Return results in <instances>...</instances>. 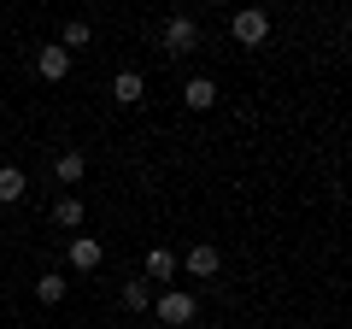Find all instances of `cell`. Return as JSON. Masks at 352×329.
Instances as JSON below:
<instances>
[{
    "mask_svg": "<svg viewBox=\"0 0 352 329\" xmlns=\"http://www.w3.org/2000/svg\"><path fill=\"white\" fill-rule=\"evenodd\" d=\"M153 312H159V323H170V329H188L200 306H194V294L170 288V294H159V300H153Z\"/></svg>",
    "mask_w": 352,
    "mask_h": 329,
    "instance_id": "obj_1",
    "label": "cell"
},
{
    "mask_svg": "<svg viewBox=\"0 0 352 329\" xmlns=\"http://www.w3.org/2000/svg\"><path fill=\"white\" fill-rule=\"evenodd\" d=\"M229 30H235V41H241V47H258V41L270 36V12L247 6V12H235V24H229Z\"/></svg>",
    "mask_w": 352,
    "mask_h": 329,
    "instance_id": "obj_2",
    "label": "cell"
},
{
    "mask_svg": "<svg viewBox=\"0 0 352 329\" xmlns=\"http://www.w3.org/2000/svg\"><path fill=\"white\" fill-rule=\"evenodd\" d=\"M194 47H200V24H194L188 12L170 18V24H164V53H194Z\"/></svg>",
    "mask_w": 352,
    "mask_h": 329,
    "instance_id": "obj_3",
    "label": "cell"
},
{
    "mask_svg": "<svg viewBox=\"0 0 352 329\" xmlns=\"http://www.w3.org/2000/svg\"><path fill=\"white\" fill-rule=\"evenodd\" d=\"M65 259H71V270H94V265L106 259V247H100L94 235H76L71 247H65Z\"/></svg>",
    "mask_w": 352,
    "mask_h": 329,
    "instance_id": "obj_4",
    "label": "cell"
},
{
    "mask_svg": "<svg viewBox=\"0 0 352 329\" xmlns=\"http://www.w3.org/2000/svg\"><path fill=\"white\" fill-rule=\"evenodd\" d=\"M217 270H223V253H217L212 241L188 247V277H217Z\"/></svg>",
    "mask_w": 352,
    "mask_h": 329,
    "instance_id": "obj_5",
    "label": "cell"
},
{
    "mask_svg": "<svg viewBox=\"0 0 352 329\" xmlns=\"http://www.w3.org/2000/svg\"><path fill=\"white\" fill-rule=\"evenodd\" d=\"M182 100H188L194 112H212V106H217V83H212V76H194L188 89H182Z\"/></svg>",
    "mask_w": 352,
    "mask_h": 329,
    "instance_id": "obj_6",
    "label": "cell"
},
{
    "mask_svg": "<svg viewBox=\"0 0 352 329\" xmlns=\"http://www.w3.org/2000/svg\"><path fill=\"white\" fill-rule=\"evenodd\" d=\"M36 71L47 76V83H59V76L71 71V53H65V47H41V53H36Z\"/></svg>",
    "mask_w": 352,
    "mask_h": 329,
    "instance_id": "obj_7",
    "label": "cell"
},
{
    "mask_svg": "<svg viewBox=\"0 0 352 329\" xmlns=\"http://www.w3.org/2000/svg\"><path fill=\"white\" fill-rule=\"evenodd\" d=\"M24 171H18V164H0V206H12V200H24Z\"/></svg>",
    "mask_w": 352,
    "mask_h": 329,
    "instance_id": "obj_8",
    "label": "cell"
},
{
    "mask_svg": "<svg viewBox=\"0 0 352 329\" xmlns=\"http://www.w3.org/2000/svg\"><path fill=\"white\" fill-rule=\"evenodd\" d=\"M82 171H88V159H82V153H59V164H53V177H59L65 182V189H71V182H82Z\"/></svg>",
    "mask_w": 352,
    "mask_h": 329,
    "instance_id": "obj_9",
    "label": "cell"
},
{
    "mask_svg": "<svg viewBox=\"0 0 352 329\" xmlns=\"http://www.w3.org/2000/svg\"><path fill=\"white\" fill-rule=\"evenodd\" d=\"M141 89H147V83H141V71H118V76H112V94H118L124 106H135Z\"/></svg>",
    "mask_w": 352,
    "mask_h": 329,
    "instance_id": "obj_10",
    "label": "cell"
},
{
    "mask_svg": "<svg viewBox=\"0 0 352 329\" xmlns=\"http://www.w3.org/2000/svg\"><path fill=\"white\" fill-rule=\"evenodd\" d=\"M147 277L153 282H170L176 277V253H170V247H153V253H147Z\"/></svg>",
    "mask_w": 352,
    "mask_h": 329,
    "instance_id": "obj_11",
    "label": "cell"
},
{
    "mask_svg": "<svg viewBox=\"0 0 352 329\" xmlns=\"http://www.w3.org/2000/svg\"><path fill=\"white\" fill-rule=\"evenodd\" d=\"M53 224L76 229V224H82V200H76V194H59V206H53Z\"/></svg>",
    "mask_w": 352,
    "mask_h": 329,
    "instance_id": "obj_12",
    "label": "cell"
},
{
    "mask_svg": "<svg viewBox=\"0 0 352 329\" xmlns=\"http://www.w3.org/2000/svg\"><path fill=\"white\" fill-rule=\"evenodd\" d=\"M36 300H41V306H59V300H65V277H59V270H47V277L36 282Z\"/></svg>",
    "mask_w": 352,
    "mask_h": 329,
    "instance_id": "obj_13",
    "label": "cell"
},
{
    "mask_svg": "<svg viewBox=\"0 0 352 329\" xmlns=\"http://www.w3.org/2000/svg\"><path fill=\"white\" fill-rule=\"evenodd\" d=\"M124 306H129V312H147V306H153V288H147V282H124Z\"/></svg>",
    "mask_w": 352,
    "mask_h": 329,
    "instance_id": "obj_14",
    "label": "cell"
},
{
    "mask_svg": "<svg viewBox=\"0 0 352 329\" xmlns=\"http://www.w3.org/2000/svg\"><path fill=\"white\" fill-rule=\"evenodd\" d=\"M59 47H65V53H71V47H88V24H82V18H71V24H65Z\"/></svg>",
    "mask_w": 352,
    "mask_h": 329,
    "instance_id": "obj_15",
    "label": "cell"
}]
</instances>
